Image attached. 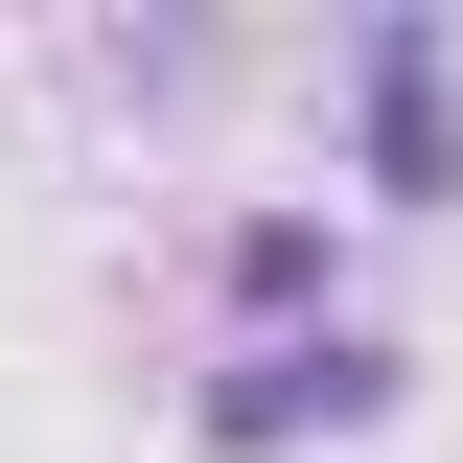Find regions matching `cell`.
Returning <instances> with one entry per match:
<instances>
[{
	"label": "cell",
	"instance_id": "cell-2",
	"mask_svg": "<svg viewBox=\"0 0 463 463\" xmlns=\"http://www.w3.org/2000/svg\"><path fill=\"white\" fill-rule=\"evenodd\" d=\"M325 93H347V163H371V209H463V24H347L325 47Z\"/></svg>",
	"mask_w": 463,
	"mask_h": 463
},
{
	"label": "cell",
	"instance_id": "cell-1",
	"mask_svg": "<svg viewBox=\"0 0 463 463\" xmlns=\"http://www.w3.org/2000/svg\"><path fill=\"white\" fill-rule=\"evenodd\" d=\"M185 417H209V463H301V440H371V417H394V325H347V301L301 325V301H279V325L232 347V371H209Z\"/></svg>",
	"mask_w": 463,
	"mask_h": 463
}]
</instances>
